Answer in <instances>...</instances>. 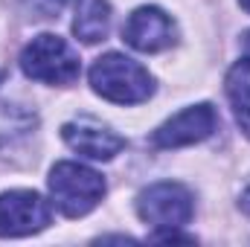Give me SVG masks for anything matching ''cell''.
I'll return each instance as SVG.
<instances>
[{
    "label": "cell",
    "instance_id": "obj_10",
    "mask_svg": "<svg viewBox=\"0 0 250 247\" xmlns=\"http://www.w3.org/2000/svg\"><path fill=\"white\" fill-rule=\"evenodd\" d=\"M224 90L227 99L233 105V117L242 128V134L250 140V62L242 59L230 67L227 79H224Z\"/></svg>",
    "mask_w": 250,
    "mask_h": 247
},
{
    "label": "cell",
    "instance_id": "obj_9",
    "mask_svg": "<svg viewBox=\"0 0 250 247\" xmlns=\"http://www.w3.org/2000/svg\"><path fill=\"white\" fill-rule=\"evenodd\" d=\"M111 29V6L108 0H79L76 18H73V35L84 44L105 41Z\"/></svg>",
    "mask_w": 250,
    "mask_h": 247
},
{
    "label": "cell",
    "instance_id": "obj_1",
    "mask_svg": "<svg viewBox=\"0 0 250 247\" xmlns=\"http://www.w3.org/2000/svg\"><path fill=\"white\" fill-rule=\"evenodd\" d=\"M90 84L102 99L117 105H137L154 93V79L148 70L123 53H105L96 59L90 67Z\"/></svg>",
    "mask_w": 250,
    "mask_h": 247
},
{
    "label": "cell",
    "instance_id": "obj_6",
    "mask_svg": "<svg viewBox=\"0 0 250 247\" xmlns=\"http://www.w3.org/2000/svg\"><path fill=\"white\" fill-rule=\"evenodd\" d=\"M123 41L137 53H163L178 41V26L163 9L140 6L125 21Z\"/></svg>",
    "mask_w": 250,
    "mask_h": 247
},
{
    "label": "cell",
    "instance_id": "obj_7",
    "mask_svg": "<svg viewBox=\"0 0 250 247\" xmlns=\"http://www.w3.org/2000/svg\"><path fill=\"white\" fill-rule=\"evenodd\" d=\"M218 125L215 117V108L209 102H201V105H192L187 111L175 114L172 120L160 125L154 134H151V145L154 148H181V145H192V143H201L207 140Z\"/></svg>",
    "mask_w": 250,
    "mask_h": 247
},
{
    "label": "cell",
    "instance_id": "obj_13",
    "mask_svg": "<svg viewBox=\"0 0 250 247\" xmlns=\"http://www.w3.org/2000/svg\"><path fill=\"white\" fill-rule=\"evenodd\" d=\"M239 206H242V212H245V215H250V186L242 192V198H239Z\"/></svg>",
    "mask_w": 250,
    "mask_h": 247
},
{
    "label": "cell",
    "instance_id": "obj_2",
    "mask_svg": "<svg viewBox=\"0 0 250 247\" xmlns=\"http://www.w3.org/2000/svg\"><path fill=\"white\" fill-rule=\"evenodd\" d=\"M50 195L59 212L67 218H82L99 206L105 198V178L82 163H56L50 172Z\"/></svg>",
    "mask_w": 250,
    "mask_h": 247
},
{
    "label": "cell",
    "instance_id": "obj_11",
    "mask_svg": "<svg viewBox=\"0 0 250 247\" xmlns=\"http://www.w3.org/2000/svg\"><path fill=\"white\" fill-rule=\"evenodd\" d=\"M26 12H32V18H59L67 0H23Z\"/></svg>",
    "mask_w": 250,
    "mask_h": 247
},
{
    "label": "cell",
    "instance_id": "obj_14",
    "mask_svg": "<svg viewBox=\"0 0 250 247\" xmlns=\"http://www.w3.org/2000/svg\"><path fill=\"white\" fill-rule=\"evenodd\" d=\"M242 59H248L250 62V29L242 35Z\"/></svg>",
    "mask_w": 250,
    "mask_h": 247
},
{
    "label": "cell",
    "instance_id": "obj_3",
    "mask_svg": "<svg viewBox=\"0 0 250 247\" xmlns=\"http://www.w3.org/2000/svg\"><path fill=\"white\" fill-rule=\"evenodd\" d=\"M21 70L29 79H35V82L62 84L64 87V84H73L79 79L82 64H79L76 50L64 38L44 32V35L32 38L23 47V53H21Z\"/></svg>",
    "mask_w": 250,
    "mask_h": 247
},
{
    "label": "cell",
    "instance_id": "obj_4",
    "mask_svg": "<svg viewBox=\"0 0 250 247\" xmlns=\"http://www.w3.org/2000/svg\"><path fill=\"white\" fill-rule=\"evenodd\" d=\"M137 212L146 224H151L157 230H172V227H184L192 221L195 201L184 184L163 181V184H154L140 192Z\"/></svg>",
    "mask_w": 250,
    "mask_h": 247
},
{
    "label": "cell",
    "instance_id": "obj_5",
    "mask_svg": "<svg viewBox=\"0 0 250 247\" xmlns=\"http://www.w3.org/2000/svg\"><path fill=\"white\" fill-rule=\"evenodd\" d=\"M53 221V206L32 189H12L0 195V236L23 239L47 230Z\"/></svg>",
    "mask_w": 250,
    "mask_h": 247
},
{
    "label": "cell",
    "instance_id": "obj_16",
    "mask_svg": "<svg viewBox=\"0 0 250 247\" xmlns=\"http://www.w3.org/2000/svg\"><path fill=\"white\" fill-rule=\"evenodd\" d=\"M0 82H3V73H0Z\"/></svg>",
    "mask_w": 250,
    "mask_h": 247
},
{
    "label": "cell",
    "instance_id": "obj_15",
    "mask_svg": "<svg viewBox=\"0 0 250 247\" xmlns=\"http://www.w3.org/2000/svg\"><path fill=\"white\" fill-rule=\"evenodd\" d=\"M239 3H242V9H245V12H250V0H239Z\"/></svg>",
    "mask_w": 250,
    "mask_h": 247
},
{
    "label": "cell",
    "instance_id": "obj_8",
    "mask_svg": "<svg viewBox=\"0 0 250 247\" xmlns=\"http://www.w3.org/2000/svg\"><path fill=\"white\" fill-rule=\"evenodd\" d=\"M62 137L73 151H79L82 157H90V160H114L125 148V137H120L117 131H111L108 125L96 123L90 117L64 123Z\"/></svg>",
    "mask_w": 250,
    "mask_h": 247
},
{
    "label": "cell",
    "instance_id": "obj_12",
    "mask_svg": "<svg viewBox=\"0 0 250 247\" xmlns=\"http://www.w3.org/2000/svg\"><path fill=\"white\" fill-rule=\"evenodd\" d=\"M148 242H187V245H192V242H195V236L178 233V227H172V230H157V233H151V236H148Z\"/></svg>",
    "mask_w": 250,
    "mask_h": 247
}]
</instances>
